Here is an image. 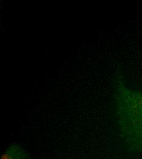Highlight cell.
Instances as JSON below:
<instances>
[{
	"mask_svg": "<svg viewBox=\"0 0 142 159\" xmlns=\"http://www.w3.org/2000/svg\"><path fill=\"white\" fill-rule=\"evenodd\" d=\"M11 157V156L7 153V154H4L2 156L1 159H10Z\"/></svg>",
	"mask_w": 142,
	"mask_h": 159,
	"instance_id": "7a4b0ae2",
	"label": "cell"
},
{
	"mask_svg": "<svg viewBox=\"0 0 142 159\" xmlns=\"http://www.w3.org/2000/svg\"><path fill=\"white\" fill-rule=\"evenodd\" d=\"M118 107L122 125L127 139L137 149L142 151V93L120 88Z\"/></svg>",
	"mask_w": 142,
	"mask_h": 159,
	"instance_id": "6da1fadb",
	"label": "cell"
},
{
	"mask_svg": "<svg viewBox=\"0 0 142 159\" xmlns=\"http://www.w3.org/2000/svg\"><path fill=\"white\" fill-rule=\"evenodd\" d=\"M16 159H23L22 158H21L20 157H17V158H16Z\"/></svg>",
	"mask_w": 142,
	"mask_h": 159,
	"instance_id": "3957f363",
	"label": "cell"
}]
</instances>
